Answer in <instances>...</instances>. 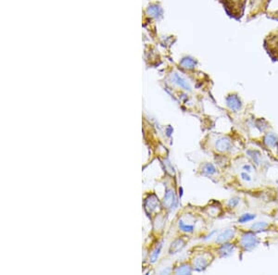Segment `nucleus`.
<instances>
[{
  "label": "nucleus",
  "instance_id": "f3484780",
  "mask_svg": "<svg viewBox=\"0 0 278 275\" xmlns=\"http://www.w3.org/2000/svg\"><path fill=\"white\" fill-rule=\"evenodd\" d=\"M238 202H239V200H238V198H232V199H230V201H229V203H228V205H229V207H231V208H235L237 204H238Z\"/></svg>",
  "mask_w": 278,
  "mask_h": 275
},
{
  "label": "nucleus",
  "instance_id": "f03ea898",
  "mask_svg": "<svg viewBox=\"0 0 278 275\" xmlns=\"http://www.w3.org/2000/svg\"><path fill=\"white\" fill-rule=\"evenodd\" d=\"M232 143L228 137H221L215 142V148L219 152H227L231 149Z\"/></svg>",
  "mask_w": 278,
  "mask_h": 275
},
{
  "label": "nucleus",
  "instance_id": "423d86ee",
  "mask_svg": "<svg viewBox=\"0 0 278 275\" xmlns=\"http://www.w3.org/2000/svg\"><path fill=\"white\" fill-rule=\"evenodd\" d=\"M208 260L204 258V256H199L198 258H196V260H194V266L198 271H202L206 268V266L208 265Z\"/></svg>",
  "mask_w": 278,
  "mask_h": 275
},
{
  "label": "nucleus",
  "instance_id": "ddd939ff",
  "mask_svg": "<svg viewBox=\"0 0 278 275\" xmlns=\"http://www.w3.org/2000/svg\"><path fill=\"white\" fill-rule=\"evenodd\" d=\"M267 226H268V223H266L264 222H259L253 223L251 225V229L253 231H262V230H264Z\"/></svg>",
  "mask_w": 278,
  "mask_h": 275
},
{
  "label": "nucleus",
  "instance_id": "6ab92c4d",
  "mask_svg": "<svg viewBox=\"0 0 278 275\" xmlns=\"http://www.w3.org/2000/svg\"><path fill=\"white\" fill-rule=\"evenodd\" d=\"M243 170L246 171H248V172H250L251 171V166L249 165V164H246V165L243 166Z\"/></svg>",
  "mask_w": 278,
  "mask_h": 275
},
{
  "label": "nucleus",
  "instance_id": "1a4fd4ad",
  "mask_svg": "<svg viewBox=\"0 0 278 275\" xmlns=\"http://www.w3.org/2000/svg\"><path fill=\"white\" fill-rule=\"evenodd\" d=\"M227 105L229 107V108L237 111L238 109H240L241 105H240V101L237 98V97H230L227 99Z\"/></svg>",
  "mask_w": 278,
  "mask_h": 275
},
{
  "label": "nucleus",
  "instance_id": "6e6552de",
  "mask_svg": "<svg viewBox=\"0 0 278 275\" xmlns=\"http://www.w3.org/2000/svg\"><path fill=\"white\" fill-rule=\"evenodd\" d=\"M159 202H158V199L155 196H151L146 202V209H150V212L153 211L154 209H157V206H158Z\"/></svg>",
  "mask_w": 278,
  "mask_h": 275
},
{
  "label": "nucleus",
  "instance_id": "f257e3e1",
  "mask_svg": "<svg viewBox=\"0 0 278 275\" xmlns=\"http://www.w3.org/2000/svg\"><path fill=\"white\" fill-rule=\"evenodd\" d=\"M258 244H259V239L256 236V235H254L253 233L248 232V233H244L241 235L240 245L242 248H244L245 250H252L258 246Z\"/></svg>",
  "mask_w": 278,
  "mask_h": 275
},
{
  "label": "nucleus",
  "instance_id": "a211bd4d",
  "mask_svg": "<svg viewBox=\"0 0 278 275\" xmlns=\"http://www.w3.org/2000/svg\"><path fill=\"white\" fill-rule=\"evenodd\" d=\"M241 178L246 182H250L251 181V177L249 175V173H247V171H244V172L241 173Z\"/></svg>",
  "mask_w": 278,
  "mask_h": 275
},
{
  "label": "nucleus",
  "instance_id": "4468645a",
  "mask_svg": "<svg viewBox=\"0 0 278 275\" xmlns=\"http://www.w3.org/2000/svg\"><path fill=\"white\" fill-rule=\"evenodd\" d=\"M179 228L181 231L183 232H188V233H191L193 232L194 230V226L193 225H188V224H186L184 222L180 221L179 222Z\"/></svg>",
  "mask_w": 278,
  "mask_h": 275
},
{
  "label": "nucleus",
  "instance_id": "20e7f679",
  "mask_svg": "<svg viewBox=\"0 0 278 275\" xmlns=\"http://www.w3.org/2000/svg\"><path fill=\"white\" fill-rule=\"evenodd\" d=\"M234 250H235V246L233 244H229V243L226 244V242H225L220 247L219 253H220L222 258H227V257H229L233 254Z\"/></svg>",
  "mask_w": 278,
  "mask_h": 275
},
{
  "label": "nucleus",
  "instance_id": "9b49d317",
  "mask_svg": "<svg viewBox=\"0 0 278 275\" xmlns=\"http://www.w3.org/2000/svg\"><path fill=\"white\" fill-rule=\"evenodd\" d=\"M256 218L255 214H250V213H245L243 215H241V217L238 219V222L240 223H245V222H249L252 220H254Z\"/></svg>",
  "mask_w": 278,
  "mask_h": 275
},
{
  "label": "nucleus",
  "instance_id": "7ed1b4c3",
  "mask_svg": "<svg viewBox=\"0 0 278 275\" xmlns=\"http://www.w3.org/2000/svg\"><path fill=\"white\" fill-rule=\"evenodd\" d=\"M234 235H235V230L234 229H227V230L224 231L223 233H221L217 236L216 243H218V244H224V243L227 242L228 240H230L231 238H233Z\"/></svg>",
  "mask_w": 278,
  "mask_h": 275
},
{
  "label": "nucleus",
  "instance_id": "0eeeda50",
  "mask_svg": "<svg viewBox=\"0 0 278 275\" xmlns=\"http://www.w3.org/2000/svg\"><path fill=\"white\" fill-rule=\"evenodd\" d=\"M264 144L269 147H275L278 142L277 137L273 133H267L263 138Z\"/></svg>",
  "mask_w": 278,
  "mask_h": 275
},
{
  "label": "nucleus",
  "instance_id": "39448f33",
  "mask_svg": "<svg viewBox=\"0 0 278 275\" xmlns=\"http://www.w3.org/2000/svg\"><path fill=\"white\" fill-rule=\"evenodd\" d=\"M175 196H174V193L173 191L172 190H167L166 191V194L164 196V200H163V204L166 208L168 209H171L173 207V204L175 202Z\"/></svg>",
  "mask_w": 278,
  "mask_h": 275
},
{
  "label": "nucleus",
  "instance_id": "aec40b11",
  "mask_svg": "<svg viewBox=\"0 0 278 275\" xmlns=\"http://www.w3.org/2000/svg\"><path fill=\"white\" fill-rule=\"evenodd\" d=\"M277 154H278V146H277Z\"/></svg>",
  "mask_w": 278,
  "mask_h": 275
},
{
  "label": "nucleus",
  "instance_id": "f8f14e48",
  "mask_svg": "<svg viewBox=\"0 0 278 275\" xmlns=\"http://www.w3.org/2000/svg\"><path fill=\"white\" fill-rule=\"evenodd\" d=\"M176 274H190L191 269L188 265H181L175 270Z\"/></svg>",
  "mask_w": 278,
  "mask_h": 275
},
{
  "label": "nucleus",
  "instance_id": "9d476101",
  "mask_svg": "<svg viewBox=\"0 0 278 275\" xmlns=\"http://www.w3.org/2000/svg\"><path fill=\"white\" fill-rule=\"evenodd\" d=\"M185 246V243L182 239H177L175 240L173 244H172V247H171V253H176L178 252L179 250L182 249V247Z\"/></svg>",
  "mask_w": 278,
  "mask_h": 275
},
{
  "label": "nucleus",
  "instance_id": "2eb2a0df",
  "mask_svg": "<svg viewBox=\"0 0 278 275\" xmlns=\"http://www.w3.org/2000/svg\"><path fill=\"white\" fill-rule=\"evenodd\" d=\"M203 171L209 175H212V174H215L216 173V169L214 168V166L212 164H206L203 168Z\"/></svg>",
  "mask_w": 278,
  "mask_h": 275
},
{
  "label": "nucleus",
  "instance_id": "dca6fc26",
  "mask_svg": "<svg viewBox=\"0 0 278 275\" xmlns=\"http://www.w3.org/2000/svg\"><path fill=\"white\" fill-rule=\"evenodd\" d=\"M161 245H160L159 246V247H157L156 249H155V251H154V253H152V255H151V260L152 261H155L156 260H157V258H158V256H159V254H160V249H161Z\"/></svg>",
  "mask_w": 278,
  "mask_h": 275
}]
</instances>
